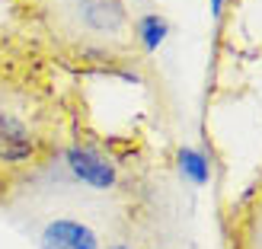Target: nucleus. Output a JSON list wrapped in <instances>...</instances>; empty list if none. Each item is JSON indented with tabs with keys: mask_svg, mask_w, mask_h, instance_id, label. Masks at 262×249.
I'll return each mask as SVG.
<instances>
[{
	"mask_svg": "<svg viewBox=\"0 0 262 249\" xmlns=\"http://www.w3.org/2000/svg\"><path fill=\"white\" fill-rule=\"evenodd\" d=\"M48 35L80 55H119L135 38L125 0H38Z\"/></svg>",
	"mask_w": 262,
	"mask_h": 249,
	"instance_id": "f257e3e1",
	"label": "nucleus"
},
{
	"mask_svg": "<svg viewBox=\"0 0 262 249\" xmlns=\"http://www.w3.org/2000/svg\"><path fill=\"white\" fill-rule=\"evenodd\" d=\"M42 150V134L19 96L0 93V166H23Z\"/></svg>",
	"mask_w": 262,
	"mask_h": 249,
	"instance_id": "f03ea898",
	"label": "nucleus"
},
{
	"mask_svg": "<svg viewBox=\"0 0 262 249\" xmlns=\"http://www.w3.org/2000/svg\"><path fill=\"white\" fill-rule=\"evenodd\" d=\"M68 169L74 173L77 182H83L86 189L96 192H109L115 182H119V173L109 156H102L96 147H83V144H71L68 147Z\"/></svg>",
	"mask_w": 262,
	"mask_h": 249,
	"instance_id": "7ed1b4c3",
	"label": "nucleus"
},
{
	"mask_svg": "<svg viewBox=\"0 0 262 249\" xmlns=\"http://www.w3.org/2000/svg\"><path fill=\"white\" fill-rule=\"evenodd\" d=\"M38 246L42 249H99V237L83 220L55 217L38 233Z\"/></svg>",
	"mask_w": 262,
	"mask_h": 249,
	"instance_id": "20e7f679",
	"label": "nucleus"
},
{
	"mask_svg": "<svg viewBox=\"0 0 262 249\" xmlns=\"http://www.w3.org/2000/svg\"><path fill=\"white\" fill-rule=\"evenodd\" d=\"M237 249H262V195L250 201L237 227Z\"/></svg>",
	"mask_w": 262,
	"mask_h": 249,
	"instance_id": "39448f33",
	"label": "nucleus"
},
{
	"mask_svg": "<svg viewBox=\"0 0 262 249\" xmlns=\"http://www.w3.org/2000/svg\"><path fill=\"white\" fill-rule=\"evenodd\" d=\"M166 35H169V19L163 13H144L138 19V38H141L144 51H157Z\"/></svg>",
	"mask_w": 262,
	"mask_h": 249,
	"instance_id": "423d86ee",
	"label": "nucleus"
},
{
	"mask_svg": "<svg viewBox=\"0 0 262 249\" xmlns=\"http://www.w3.org/2000/svg\"><path fill=\"white\" fill-rule=\"evenodd\" d=\"M176 163L182 169V176H186L189 182H195V186H205L208 179H211V163H208V156L202 150H192V147H182Z\"/></svg>",
	"mask_w": 262,
	"mask_h": 249,
	"instance_id": "0eeeda50",
	"label": "nucleus"
},
{
	"mask_svg": "<svg viewBox=\"0 0 262 249\" xmlns=\"http://www.w3.org/2000/svg\"><path fill=\"white\" fill-rule=\"evenodd\" d=\"M208 10H211V16L221 19V10H224V0H208Z\"/></svg>",
	"mask_w": 262,
	"mask_h": 249,
	"instance_id": "6e6552de",
	"label": "nucleus"
},
{
	"mask_svg": "<svg viewBox=\"0 0 262 249\" xmlns=\"http://www.w3.org/2000/svg\"><path fill=\"white\" fill-rule=\"evenodd\" d=\"M112 249H131V246H112Z\"/></svg>",
	"mask_w": 262,
	"mask_h": 249,
	"instance_id": "1a4fd4ad",
	"label": "nucleus"
}]
</instances>
